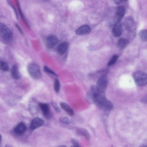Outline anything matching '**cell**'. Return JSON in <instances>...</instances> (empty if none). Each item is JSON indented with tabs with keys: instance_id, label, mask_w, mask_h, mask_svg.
Returning a JSON list of instances; mask_svg holds the SVG:
<instances>
[{
	"instance_id": "cell-1",
	"label": "cell",
	"mask_w": 147,
	"mask_h": 147,
	"mask_svg": "<svg viewBox=\"0 0 147 147\" xmlns=\"http://www.w3.org/2000/svg\"><path fill=\"white\" fill-rule=\"evenodd\" d=\"M86 97L88 101L94 103L99 108L106 112L110 111L113 108L112 103L106 98L105 93L98 92L95 85L91 86Z\"/></svg>"
},
{
	"instance_id": "cell-2",
	"label": "cell",
	"mask_w": 147,
	"mask_h": 147,
	"mask_svg": "<svg viewBox=\"0 0 147 147\" xmlns=\"http://www.w3.org/2000/svg\"><path fill=\"white\" fill-rule=\"evenodd\" d=\"M133 77L135 83L139 86H144L147 84V75L143 71H135L133 74Z\"/></svg>"
},
{
	"instance_id": "cell-3",
	"label": "cell",
	"mask_w": 147,
	"mask_h": 147,
	"mask_svg": "<svg viewBox=\"0 0 147 147\" xmlns=\"http://www.w3.org/2000/svg\"><path fill=\"white\" fill-rule=\"evenodd\" d=\"M28 72L30 76L35 79H38L41 77V73L39 66L35 63L29 64L27 67Z\"/></svg>"
},
{
	"instance_id": "cell-4",
	"label": "cell",
	"mask_w": 147,
	"mask_h": 147,
	"mask_svg": "<svg viewBox=\"0 0 147 147\" xmlns=\"http://www.w3.org/2000/svg\"><path fill=\"white\" fill-rule=\"evenodd\" d=\"M0 35L5 40L11 41L13 38V33L9 28L5 24L0 23Z\"/></svg>"
},
{
	"instance_id": "cell-5",
	"label": "cell",
	"mask_w": 147,
	"mask_h": 147,
	"mask_svg": "<svg viewBox=\"0 0 147 147\" xmlns=\"http://www.w3.org/2000/svg\"><path fill=\"white\" fill-rule=\"evenodd\" d=\"M108 84V80L105 75L101 76L98 80L96 86L97 90L100 93H105Z\"/></svg>"
},
{
	"instance_id": "cell-6",
	"label": "cell",
	"mask_w": 147,
	"mask_h": 147,
	"mask_svg": "<svg viewBox=\"0 0 147 147\" xmlns=\"http://www.w3.org/2000/svg\"><path fill=\"white\" fill-rule=\"evenodd\" d=\"M123 25L125 29L127 31L132 32L136 28V24L133 18L131 17H128L125 19Z\"/></svg>"
},
{
	"instance_id": "cell-7",
	"label": "cell",
	"mask_w": 147,
	"mask_h": 147,
	"mask_svg": "<svg viewBox=\"0 0 147 147\" xmlns=\"http://www.w3.org/2000/svg\"><path fill=\"white\" fill-rule=\"evenodd\" d=\"M123 28L121 21H118L114 26L112 32L113 36L116 37L120 36L122 32Z\"/></svg>"
},
{
	"instance_id": "cell-8",
	"label": "cell",
	"mask_w": 147,
	"mask_h": 147,
	"mask_svg": "<svg viewBox=\"0 0 147 147\" xmlns=\"http://www.w3.org/2000/svg\"><path fill=\"white\" fill-rule=\"evenodd\" d=\"M58 42V39L56 36L53 35L49 36L46 39V46L48 49H51L57 44Z\"/></svg>"
},
{
	"instance_id": "cell-9",
	"label": "cell",
	"mask_w": 147,
	"mask_h": 147,
	"mask_svg": "<svg viewBox=\"0 0 147 147\" xmlns=\"http://www.w3.org/2000/svg\"><path fill=\"white\" fill-rule=\"evenodd\" d=\"M39 107L44 116L47 119L51 117L52 114L49 105L45 103H40Z\"/></svg>"
},
{
	"instance_id": "cell-10",
	"label": "cell",
	"mask_w": 147,
	"mask_h": 147,
	"mask_svg": "<svg viewBox=\"0 0 147 147\" xmlns=\"http://www.w3.org/2000/svg\"><path fill=\"white\" fill-rule=\"evenodd\" d=\"M44 123L43 120L41 118L36 117L32 121L30 126L31 130H34L42 126Z\"/></svg>"
},
{
	"instance_id": "cell-11",
	"label": "cell",
	"mask_w": 147,
	"mask_h": 147,
	"mask_svg": "<svg viewBox=\"0 0 147 147\" xmlns=\"http://www.w3.org/2000/svg\"><path fill=\"white\" fill-rule=\"evenodd\" d=\"M69 44L67 42H64L60 43L57 47V51L60 55H63L67 51L68 48Z\"/></svg>"
},
{
	"instance_id": "cell-12",
	"label": "cell",
	"mask_w": 147,
	"mask_h": 147,
	"mask_svg": "<svg viewBox=\"0 0 147 147\" xmlns=\"http://www.w3.org/2000/svg\"><path fill=\"white\" fill-rule=\"evenodd\" d=\"M90 31V27L87 25H84L78 28L76 30V32L77 35H84L89 33Z\"/></svg>"
},
{
	"instance_id": "cell-13",
	"label": "cell",
	"mask_w": 147,
	"mask_h": 147,
	"mask_svg": "<svg viewBox=\"0 0 147 147\" xmlns=\"http://www.w3.org/2000/svg\"><path fill=\"white\" fill-rule=\"evenodd\" d=\"M26 127L24 123L21 122L18 124L15 128L14 131L16 134L18 135H21L26 130Z\"/></svg>"
},
{
	"instance_id": "cell-14",
	"label": "cell",
	"mask_w": 147,
	"mask_h": 147,
	"mask_svg": "<svg viewBox=\"0 0 147 147\" xmlns=\"http://www.w3.org/2000/svg\"><path fill=\"white\" fill-rule=\"evenodd\" d=\"M125 12V7L122 6L118 7L116 10L115 16L118 21L121 20L123 17Z\"/></svg>"
},
{
	"instance_id": "cell-15",
	"label": "cell",
	"mask_w": 147,
	"mask_h": 147,
	"mask_svg": "<svg viewBox=\"0 0 147 147\" xmlns=\"http://www.w3.org/2000/svg\"><path fill=\"white\" fill-rule=\"evenodd\" d=\"M60 105L61 109L69 115L73 116L74 115V113L73 110L67 103L64 102H61L60 104Z\"/></svg>"
},
{
	"instance_id": "cell-16",
	"label": "cell",
	"mask_w": 147,
	"mask_h": 147,
	"mask_svg": "<svg viewBox=\"0 0 147 147\" xmlns=\"http://www.w3.org/2000/svg\"><path fill=\"white\" fill-rule=\"evenodd\" d=\"M11 74L12 77L15 79H18L21 76L19 72L18 67L16 65H14L11 69Z\"/></svg>"
},
{
	"instance_id": "cell-17",
	"label": "cell",
	"mask_w": 147,
	"mask_h": 147,
	"mask_svg": "<svg viewBox=\"0 0 147 147\" xmlns=\"http://www.w3.org/2000/svg\"><path fill=\"white\" fill-rule=\"evenodd\" d=\"M129 43L128 40L125 38L120 39L117 43V47L120 49H123Z\"/></svg>"
},
{
	"instance_id": "cell-18",
	"label": "cell",
	"mask_w": 147,
	"mask_h": 147,
	"mask_svg": "<svg viewBox=\"0 0 147 147\" xmlns=\"http://www.w3.org/2000/svg\"><path fill=\"white\" fill-rule=\"evenodd\" d=\"M140 39L142 41H146L147 40V31L146 30H143L140 31L138 33Z\"/></svg>"
},
{
	"instance_id": "cell-19",
	"label": "cell",
	"mask_w": 147,
	"mask_h": 147,
	"mask_svg": "<svg viewBox=\"0 0 147 147\" xmlns=\"http://www.w3.org/2000/svg\"><path fill=\"white\" fill-rule=\"evenodd\" d=\"M78 134L83 136L87 139L89 138V135L87 131L83 128H79L77 130Z\"/></svg>"
},
{
	"instance_id": "cell-20",
	"label": "cell",
	"mask_w": 147,
	"mask_h": 147,
	"mask_svg": "<svg viewBox=\"0 0 147 147\" xmlns=\"http://www.w3.org/2000/svg\"><path fill=\"white\" fill-rule=\"evenodd\" d=\"M0 69L3 71H7L9 70V66L7 63L1 59H0Z\"/></svg>"
},
{
	"instance_id": "cell-21",
	"label": "cell",
	"mask_w": 147,
	"mask_h": 147,
	"mask_svg": "<svg viewBox=\"0 0 147 147\" xmlns=\"http://www.w3.org/2000/svg\"><path fill=\"white\" fill-rule=\"evenodd\" d=\"M54 87L55 92L58 93L60 90V84L59 80L57 79H55V80Z\"/></svg>"
},
{
	"instance_id": "cell-22",
	"label": "cell",
	"mask_w": 147,
	"mask_h": 147,
	"mask_svg": "<svg viewBox=\"0 0 147 147\" xmlns=\"http://www.w3.org/2000/svg\"><path fill=\"white\" fill-rule=\"evenodd\" d=\"M60 122L65 124H69L72 122L71 120L67 117H62L59 119Z\"/></svg>"
},
{
	"instance_id": "cell-23",
	"label": "cell",
	"mask_w": 147,
	"mask_h": 147,
	"mask_svg": "<svg viewBox=\"0 0 147 147\" xmlns=\"http://www.w3.org/2000/svg\"><path fill=\"white\" fill-rule=\"evenodd\" d=\"M118 57V56L117 55H114L113 56L108 63V65L111 66L114 64L117 61Z\"/></svg>"
},
{
	"instance_id": "cell-24",
	"label": "cell",
	"mask_w": 147,
	"mask_h": 147,
	"mask_svg": "<svg viewBox=\"0 0 147 147\" xmlns=\"http://www.w3.org/2000/svg\"><path fill=\"white\" fill-rule=\"evenodd\" d=\"M18 7V10L19 11V13L21 16L22 18V19L23 20L24 22L26 24V20H25L24 17L23 16V14L22 13V10L20 7V5L19 3L18 0H17L16 1Z\"/></svg>"
},
{
	"instance_id": "cell-25",
	"label": "cell",
	"mask_w": 147,
	"mask_h": 147,
	"mask_svg": "<svg viewBox=\"0 0 147 147\" xmlns=\"http://www.w3.org/2000/svg\"><path fill=\"white\" fill-rule=\"evenodd\" d=\"M44 71L47 73L52 74L55 76H58L57 75L54 71L49 69L46 66H44L43 68Z\"/></svg>"
},
{
	"instance_id": "cell-26",
	"label": "cell",
	"mask_w": 147,
	"mask_h": 147,
	"mask_svg": "<svg viewBox=\"0 0 147 147\" xmlns=\"http://www.w3.org/2000/svg\"><path fill=\"white\" fill-rule=\"evenodd\" d=\"M51 103L55 111L58 113H60L61 110L57 103L54 101H52Z\"/></svg>"
},
{
	"instance_id": "cell-27",
	"label": "cell",
	"mask_w": 147,
	"mask_h": 147,
	"mask_svg": "<svg viewBox=\"0 0 147 147\" xmlns=\"http://www.w3.org/2000/svg\"><path fill=\"white\" fill-rule=\"evenodd\" d=\"M71 142L74 147H79L80 146V144L79 141L78 140L75 139H72L71 140Z\"/></svg>"
},
{
	"instance_id": "cell-28",
	"label": "cell",
	"mask_w": 147,
	"mask_h": 147,
	"mask_svg": "<svg viewBox=\"0 0 147 147\" xmlns=\"http://www.w3.org/2000/svg\"><path fill=\"white\" fill-rule=\"evenodd\" d=\"M141 101L144 103L146 104L147 103V96H146L145 97H143L141 100Z\"/></svg>"
},
{
	"instance_id": "cell-29",
	"label": "cell",
	"mask_w": 147,
	"mask_h": 147,
	"mask_svg": "<svg viewBox=\"0 0 147 147\" xmlns=\"http://www.w3.org/2000/svg\"><path fill=\"white\" fill-rule=\"evenodd\" d=\"M113 1L117 5L120 4L122 2L121 0H113Z\"/></svg>"
},
{
	"instance_id": "cell-30",
	"label": "cell",
	"mask_w": 147,
	"mask_h": 147,
	"mask_svg": "<svg viewBox=\"0 0 147 147\" xmlns=\"http://www.w3.org/2000/svg\"><path fill=\"white\" fill-rule=\"evenodd\" d=\"M16 26L17 27V28H18V30H19V31L20 32V33L21 34H23V33L22 32V30H21V29L20 28V26H18V25L17 24H16Z\"/></svg>"
},
{
	"instance_id": "cell-31",
	"label": "cell",
	"mask_w": 147,
	"mask_h": 147,
	"mask_svg": "<svg viewBox=\"0 0 147 147\" xmlns=\"http://www.w3.org/2000/svg\"><path fill=\"white\" fill-rule=\"evenodd\" d=\"M122 2L124 1V2H126L127 1V0H121Z\"/></svg>"
},
{
	"instance_id": "cell-32",
	"label": "cell",
	"mask_w": 147,
	"mask_h": 147,
	"mask_svg": "<svg viewBox=\"0 0 147 147\" xmlns=\"http://www.w3.org/2000/svg\"><path fill=\"white\" fill-rule=\"evenodd\" d=\"M1 140V135L0 134V141Z\"/></svg>"
}]
</instances>
